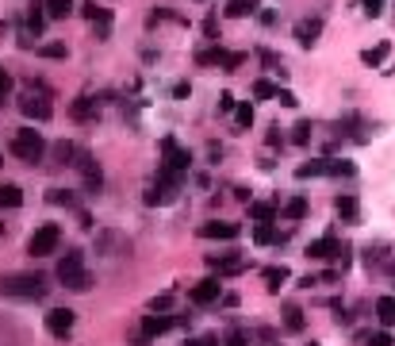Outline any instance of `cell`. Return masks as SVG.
Masks as SVG:
<instances>
[{"instance_id": "6da1fadb", "label": "cell", "mask_w": 395, "mask_h": 346, "mask_svg": "<svg viewBox=\"0 0 395 346\" xmlns=\"http://www.w3.org/2000/svg\"><path fill=\"white\" fill-rule=\"evenodd\" d=\"M50 293V285L39 274H8L0 277V296H12V301H43Z\"/></svg>"}, {"instance_id": "7a4b0ae2", "label": "cell", "mask_w": 395, "mask_h": 346, "mask_svg": "<svg viewBox=\"0 0 395 346\" xmlns=\"http://www.w3.org/2000/svg\"><path fill=\"white\" fill-rule=\"evenodd\" d=\"M58 281L65 288H73V293H89L92 288V277L84 274V254L81 250H69V254L58 261Z\"/></svg>"}, {"instance_id": "3957f363", "label": "cell", "mask_w": 395, "mask_h": 346, "mask_svg": "<svg viewBox=\"0 0 395 346\" xmlns=\"http://www.w3.org/2000/svg\"><path fill=\"white\" fill-rule=\"evenodd\" d=\"M12 154H16V158H23V162H43V154H46V139H43L35 127L16 131V139H12Z\"/></svg>"}, {"instance_id": "277c9868", "label": "cell", "mask_w": 395, "mask_h": 346, "mask_svg": "<svg viewBox=\"0 0 395 346\" xmlns=\"http://www.w3.org/2000/svg\"><path fill=\"white\" fill-rule=\"evenodd\" d=\"M58 242H62V227H58V223H43V227L27 239V254H31V258H46V254L58 250Z\"/></svg>"}, {"instance_id": "5b68a950", "label": "cell", "mask_w": 395, "mask_h": 346, "mask_svg": "<svg viewBox=\"0 0 395 346\" xmlns=\"http://www.w3.org/2000/svg\"><path fill=\"white\" fill-rule=\"evenodd\" d=\"M162 154H165V162H162L165 173L181 177V173L192 170V154H188L184 146H177V139H162Z\"/></svg>"}, {"instance_id": "8992f818", "label": "cell", "mask_w": 395, "mask_h": 346, "mask_svg": "<svg viewBox=\"0 0 395 346\" xmlns=\"http://www.w3.org/2000/svg\"><path fill=\"white\" fill-rule=\"evenodd\" d=\"M196 62L200 65H219V70H238L242 62H246V54L242 50H223V46H208V50H200L196 54Z\"/></svg>"}, {"instance_id": "52a82bcc", "label": "cell", "mask_w": 395, "mask_h": 346, "mask_svg": "<svg viewBox=\"0 0 395 346\" xmlns=\"http://www.w3.org/2000/svg\"><path fill=\"white\" fill-rule=\"evenodd\" d=\"M73 166L81 170V181H84V189H89V193H100V189H104V170H100V162H96L92 154L81 151Z\"/></svg>"}, {"instance_id": "ba28073f", "label": "cell", "mask_w": 395, "mask_h": 346, "mask_svg": "<svg viewBox=\"0 0 395 346\" xmlns=\"http://www.w3.org/2000/svg\"><path fill=\"white\" fill-rule=\"evenodd\" d=\"M334 254H342V266L350 258V247H342V242H338L334 235H323V239H315V242H307V258H318V261H326V258H334Z\"/></svg>"}, {"instance_id": "9c48e42d", "label": "cell", "mask_w": 395, "mask_h": 346, "mask_svg": "<svg viewBox=\"0 0 395 346\" xmlns=\"http://www.w3.org/2000/svg\"><path fill=\"white\" fill-rule=\"evenodd\" d=\"M188 320L184 315H146L143 320V339H157V335H165V331H173V327H184Z\"/></svg>"}, {"instance_id": "30bf717a", "label": "cell", "mask_w": 395, "mask_h": 346, "mask_svg": "<svg viewBox=\"0 0 395 346\" xmlns=\"http://www.w3.org/2000/svg\"><path fill=\"white\" fill-rule=\"evenodd\" d=\"M223 296V285H219V277H208V281H200V285H192V293H188V301L192 304H215Z\"/></svg>"}, {"instance_id": "8fae6325", "label": "cell", "mask_w": 395, "mask_h": 346, "mask_svg": "<svg viewBox=\"0 0 395 346\" xmlns=\"http://www.w3.org/2000/svg\"><path fill=\"white\" fill-rule=\"evenodd\" d=\"M73 320H77V315H73L69 308H54V312H46V331L65 339V335L73 331Z\"/></svg>"}, {"instance_id": "7c38bea8", "label": "cell", "mask_w": 395, "mask_h": 346, "mask_svg": "<svg viewBox=\"0 0 395 346\" xmlns=\"http://www.w3.org/2000/svg\"><path fill=\"white\" fill-rule=\"evenodd\" d=\"M238 235H242L238 223H223V220H211V223H204V227H200V239H223V242H234Z\"/></svg>"}, {"instance_id": "4fadbf2b", "label": "cell", "mask_w": 395, "mask_h": 346, "mask_svg": "<svg viewBox=\"0 0 395 346\" xmlns=\"http://www.w3.org/2000/svg\"><path fill=\"white\" fill-rule=\"evenodd\" d=\"M81 12H84V20L96 23V35H100V39H108V31H111V12H108V8H100L96 0H89V4H81Z\"/></svg>"}, {"instance_id": "5bb4252c", "label": "cell", "mask_w": 395, "mask_h": 346, "mask_svg": "<svg viewBox=\"0 0 395 346\" xmlns=\"http://www.w3.org/2000/svg\"><path fill=\"white\" fill-rule=\"evenodd\" d=\"M318 35H323V20H318V16H307V20L296 23V43L299 46H315Z\"/></svg>"}, {"instance_id": "9a60e30c", "label": "cell", "mask_w": 395, "mask_h": 346, "mask_svg": "<svg viewBox=\"0 0 395 346\" xmlns=\"http://www.w3.org/2000/svg\"><path fill=\"white\" fill-rule=\"evenodd\" d=\"M208 266H211L219 277H230V274H242V269H246V258H238V254H223V258L211 254Z\"/></svg>"}, {"instance_id": "2e32d148", "label": "cell", "mask_w": 395, "mask_h": 346, "mask_svg": "<svg viewBox=\"0 0 395 346\" xmlns=\"http://www.w3.org/2000/svg\"><path fill=\"white\" fill-rule=\"evenodd\" d=\"M20 112H23L27 119H39V124H46V119L54 116V108L46 104L43 97H23V100H20Z\"/></svg>"}, {"instance_id": "e0dca14e", "label": "cell", "mask_w": 395, "mask_h": 346, "mask_svg": "<svg viewBox=\"0 0 395 346\" xmlns=\"http://www.w3.org/2000/svg\"><path fill=\"white\" fill-rule=\"evenodd\" d=\"M334 212H338L345 223H357V216H361V204H357L353 193H342V196L334 200Z\"/></svg>"}, {"instance_id": "ac0fdd59", "label": "cell", "mask_w": 395, "mask_h": 346, "mask_svg": "<svg viewBox=\"0 0 395 346\" xmlns=\"http://www.w3.org/2000/svg\"><path fill=\"white\" fill-rule=\"evenodd\" d=\"M280 216V208L277 204H265V200H250V220L253 223H272Z\"/></svg>"}, {"instance_id": "d6986e66", "label": "cell", "mask_w": 395, "mask_h": 346, "mask_svg": "<svg viewBox=\"0 0 395 346\" xmlns=\"http://www.w3.org/2000/svg\"><path fill=\"white\" fill-rule=\"evenodd\" d=\"M376 320L384 323V331L395 327V296H380V301H376Z\"/></svg>"}, {"instance_id": "ffe728a7", "label": "cell", "mask_w": 395, "mask_h": 346, "mask_svg": "<svg viewBox=\"0 0 395 346\" xmlns=\"http://www.w3.org/2000/svg\"><path fill=\"white\" fill-rule=\"evenodd\" d=\"M261 277H265L269 293H280V285H284L291 274H288V266H269V269H265V274H261Z\"/></svg>"}, {"instance_id": "44dd1931", "label": "cell", "mask_w": 395, "mask_h": 346, "mask_svg": "<svg viewBox=\"0 0 395 346\" xmlns=\"http://www.w3.org/2000/svg\"><path fill=\"white\" fill-rule=\"evenodd\" d=\"M257 0H230V4H227V16H230V20H246V16H253V12H257Z\"/></svg>"}, {"instance_id": "7402d4cb", "label": "cell", "mask_w": 395, "mask_h": 346, "mask_svg": "<svg viewBox=\"0 0 395 346\" xmlns=\"http://www.w3.org/2000/svg\"><path fill=\"white\" fill-rule=\"evenodd\" d=\"M280 216L291 220V223H299V220L307 216V200H304V196H291V200L284 204V208H280Z\"/></svg>"}, {"instance_id": "603a6c76", "label": "cell", "mask_w": 395, "mask_h": 346, "mask_svg": "<svg viewBox=\"0 0 395 346\" xmlns=\"http://www.w3.org/2000/svg\"><path fill=\"white\" fill-rule=\"evenodd\" d=\"M20 204H23L20 185H0V208H20Z\"/></svg>"}, {"instance_id": "cb8c5ba5", "label": "cell", "mask_w": 395, "mask_h": 346, "mask_svg": "<svg viewBox=\"0 0 395 346\" xmlns=\"http://www.w3.org/2000/svg\"><path fill=\"white\" fill-rule=\"evenodd\" d=\"M46 16L50 20H65V16H73V0H43Z\"/></svg>"}, {"instance_id": "d4e9b609", "label": "cell", "mask_w": 395, "mask_h": 346, "mask_svg": "<svg viewBox=\"0 0 395 346\" xmlns=\"http://www.w3.org/2000/svg\"><path fill=\"white\" fill-rule=\"evenodd\" d=\"M357 166L345 162V158H326V177H353Z\"/></svg>"}, {"instance_id": "484cf974", "label": "cell", "mask_w": 395, "mask_h": 346, "mask_svg": "<svg viewBox=\"0 0 395 346\" xmlns=\"http://www.w3.org/2000/svg\"><path fill=\"white\" fill-rule=\"evenodd\" d=\"M280 239H284V235H280L272 223H257V227H253V242H261V247H269V242H280Z\"/></svg>"}, {"instance_id": "4316f807", "label": "cell", "mask_w": 395, "mask_h": 346, "mask_svg": "<svg viewBox=\"0 0 395 346\" xmlns=\"http://www.w3.org/2000/svg\"><path fill=\"white\" fill-rule=\"evenodd\" d=\"M388 54H391V43H376V46H369V50L361 54V62H365V65H380Z\"/></svg>"}, {"instance_id": "83f0119b", "label": "cell", "mask_w": 395, "mask_h": 346, "mask_svg": "<svg viewBox=\"0 0 395 346\" xmlns=\"http://www.w3.org/2000/svg\"><path fill=\"white\" fill-rule=\"evenodd\" d=\"M100 112V100H92V97H77V104H73V116L77 119H92Z\"/></svg>"}, {"instance_id": "f1b7e54d", "label": "cell", "mask_w": 395, "mask_h": 346, "mask_svg": "<svg viewBox=\"0 0 395 346\" xmlns=\"http://www.w3.org/2000/svg\"><path fill=\"white\" fill-rule=\"evenodd\" d=\"M299 181H307V177H326V158H315V162H304L296 170Z\"/></svg>"}, {"instance_id": "f546056e", "label": "cell", "mask_w": 395, "mask_h": 346, "mask_svg": "<svg viewBox=\"0 0 395 346\" xmlns=\"http://www.w3.org/2000/svg\"><path fill=\"white\" fill-rule=\"evenodd\" d=\"M284 331H291V335L304 331V312H299L296 304H288V308H284Z\"/></svg>"}, {"instance_id": "4dcf8cb0", "label": "cell", "mask_w": 395, "mask_h": 346, "mask_svg": "<svg viewBox=\"0 0 395 346\" xmlns=\"http://www.w3.org/2000/svg\"><path fill=\"white\" fill-rule=\"evenodd\" d=\"M234 124H238L242 131H246V127H253V104H250V100H242V104L234 108Z\"/></svg>"}, {"instance_id": "1f68e13d", "label": "cell", "mask_w": 395, "mask_h": 346, "mask_svg": "<svg viewBox=\"0 0 395 346\" xmlns=\"http://www.w3.org/2000/svg\"><path fill=\"white\" fill-rule=\"evenodd\" d=\"M291 131H296V135H291V143H299V146H304V143H311V135H315V127L307 124V119H299V124L291 127Z\"/></svg>"}, {"instance_id": "d6a6232c", "label": "cell", "mask_w": 395, "mask_h": 346, "mask_svg": "<svg viewBox=\"0 0 395 346\" xmlns=\"http://www.w3.org/2000/svg\"><path fill=\"white\" fill-rule=\"evenodd\" d=\"M277 85H272V81H265V77H261V81H253V97H257V100H269V97H277Z\"/></svg>"}, {"instance_id": "836d02e7", "label": "cell", "mask_w": 395, "mask_h": 346, "mask_svg": "<svg viewBox=\"0 0 395 346\" xmlns=\"http://www.w3.org/2000/svg\"><path fill=\"white\" fill-rule=\"evenodd\" d=\"M54 154H58V162H69V166H73V158H77L81 151H77L73 143H58V146H54Z\"/></svg>"}, {"instance_id": "e575fe53", "label": "cell", "mask_w": 395, "mask_h": 346, "mask_svg": "<svg viewBox=\"0 0 395 346\" xmlns=\"http://www.w3.org/2000/svg\"><path fill=\"white\" fill-rule=\"evenodd\" d=\"M361 12L369 16V20H380V16H384V0H361Z\"/></svg>"}, {"instance_id": "d590c367", "label": "cell", "mask_w": 395, "mask_h": 346, "mask_svg": "<svg viewBox=\"0 0 395 346\" xmlns=\"http://www.w3.org/2000/svg\"><path fill=\"white\" fill-rule=\"evenodd\" d=\"M46 200H50V204H65V208H73V204H77V200H73V193H65V189H50Z\"/></svg>"}, {"instance_id": "8d00e7d4", "label": "cell", "mask_w": 395, "mask_h": 346, "mask_svg": "<svg viewBox=\"0 0 395 346\" xmlns=\"http://www.w3.org/2000/svg\"><path fill=\"white\" fill-rule=\"evenodd\" d=\"M369 346H395V339H391V331H372Z\"/></svg>"}, {"instance_id": "74e56055", "label": "cell", "mask_w": 395, "mask_h": 346, "mask_svg": "<svg viewBox=\"0 0 395 346\" xmlns=\"http://www.w3.org/2000/svg\"><path fill=\"white\" fill-rule=\"evenodd\" d=\"M43 23H46V20H43V12H39V8H35V12H31V16H27V31L43 35Z\"/></svg>"}, {"instance_id": "f35d334b", "label": "cell", "mask_w": 395, "mask_h": 346, "mask_svg": "<svg viewBox=\"0 0 395 346\" xmlns=\"http://www.w3.org/2000/svg\"><path fill=\"white\" fill-rule=\"evenodd\" d=\"M169 304H173V293H162V296H154V301H150V312H165Z\"/></svg>"}, {"instance_id": "ab89813d", "label": "cell", "mask_w": 395, "mask_h": 346, "mask_svg": "<svg viewBox=\"0 0 395 346\" xmlns=\"http://www.w3.org/2000/svg\"><path fill=\"white\" fill-rule=\"evenodd\" d=\"M39 54H43V58H65V46L50 43V46H39Z\"/></svg>"}, {"instance_id": "60d3db41", "label": "cell", "mask_w": 395, "mask_h": 346, "mask_svg": "<svg viewBox=\"0 0 395 346\" xmlns=\"http://www.w3.org/2000/svg\"><path fill=\"white\" fill-rule=\"evenodd\" d=\"M277 100H280L284 108H296V104H299V100H296V92H291V89H280V92H277Z\"/></svg>"}, {"instance_id": "b9f144b4", "label": "cell", "mask_w": 395, "mask_h": 346, "mask_svg": "<svg viewBox=\"0 0 395 346\" xmlns=\"http://www.w3.org/2000/svg\"><path fill=\"white\" fill-rule=\"evenodd\" d=\"M234 108H238V100H234L230 92H223V97H219V112H234Z\"/></svg>"}, {"instance_id": "7bdbcfd3", "label": "cell", "mask_w": 395, "mask_h": 346, "mask_svg": "<svg viewBox=\"0 0 395 346\" xmlns=\"http://www.w3.org/2000/svg\"><path fill=\"white\" fill-rule=\"evenodd\" d=\"M223 346H246V331H230V335H227V342H223Z\"/></svg>"}, {"instance_id": "ee69618b", "label": "cell", "mask_w": 395, "mask_h": 346, "mask_svg": "<svg viewBox=\"0 0 395 346\" xmlns=\"http://www.w3.org/2000/svg\"><path fill=\"white\" fill-rule=\"evenodd\" d=\"M8 92H12V77H8V73H4V70H0V100H4V97H8Z\"/></svg>"}, {"instance_id": "f6af8a7d", "label": "cell", "mask_w": 395, "mask_h": 346, "mask_svg": "<svg viewBox=\"0 0 395 346\" xmlns=\"http://www.w3.org/2000/svg\"><path fill=\"white\" fill-rule=\"evenodd\" d=\"M188 346H219V339H215V335H200V339H192Z\"/></svg>"}, {"instance_id": "bcb514c9", "label": "cell", "mask_w": 395, "mask_h": 346, "mask_svg": "<svg viewBox=\"0 0 395 346\" xmlns=\"http://www.w3.org/2000/svg\"><path fill=\"white\" fill-rule=\"evenodd\" d=\"M269 146H284V135H280V127H269Z\"/></svg>"}, {"instance_id": "7dc6e473", "label": "cell", "mask_w": 395, "mask_h": 346, "mask_svg": "<svg viewBox=\"0 0 395 346\" xmlns=\"http://www.w3.org/2000/svg\"><path fill=\"white\" fill-rule=\"evenodd\" d=\"M204 31H208V39H215V35H219V23H215V16H208V23H204Z\"/></svg>"}, {"instance_id": "c3c4849f", "label": "cell", "mask_w": 395, "mask_h": 346, "mask_svg": "<svg viewBox=\"0 0 395 346\" xmlns=\"http://www.w3.org/2000/svg\"><path fill=\"white\" fill-rule=\"evenodd\" d=\"M311 346H318V342H311Z\"/></svg>"}, {"instance_id": "681fc988", "label": "cell", "mask_w": 395, "mask_h": 346, "mask_svg": "<svg viewBox=\"0 0 395 346\" xmlns=\"http://www.w3.org/2000/svg\"><path fill=\"white\" fill-rule=\"evenodd\" d=\"M0 162H4V158H0Z\"/></svg>"}]
</instances>
